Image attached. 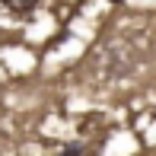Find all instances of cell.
<instances>
[{
    "label": "cell",
    "mask_w": 156,
    "mask_h": 156,
    "mask_svg": "<svg viewBox=\"0 0 156 156\" xmlns=\"http://www.w3.org/2000/svg\"><path fill=\"white\" fill-rule=\"evenodd\" d=\"M6 10L19 13V16H29V13L35 10V0H6Z\"/></svg>",
    "instance_id": "6da1fadb"
},
{
    "label": "cell",
    "mask_w": 156,
    "mask_h": 156,
    "mask_svg": "<svg viewBox=\"0 0 156 156\" xmlns=\"http://www.w3.org/2000/svg\"><path fill=\"white\" fill-rule=\"evenodd\" d=\"M58 156H86V150H83L80 144H67V147H64Z\"/></svg>",
    "instance_id": "7a4b0ae2"
}]
</instances>
